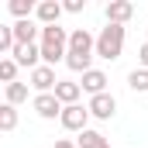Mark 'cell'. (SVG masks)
Segmentation results:
<instances>
[{"label":"cell","instance_id":"1","mask_svg":"<svg viewBox=\"0 0 148 148\" xmlns=\"http://www.w3.org/2000/svg\"><path fill=\"white\" fill-rule=\"evenodd\" d=\"M66 55H69V31L62 24L41 28V62L55 66V62H66Z\"/></svg>","mask_w":148,"mask_h":148},{"label":"cell","instance_id":"2","mask_svg":"<svg viewBox=\"0 0 148 148\" xmlns=\"http://www.w3.org/2000/svg\"><path fill=\"white\" fill-rule=\"evenodd\" d=\"M121 52H124V24L100 28V35H97V55L114 62V59H121Z\"/></svg>","mask_w":148,"mask_h":148},{"label":"cell","instance_id":"3","mask_svg":"<svg viewBox=\"0 0 148 148\" xmlns=\"http://www.w3.org/2000/svg\"><path fill=\"white\" fill-rule=\"evenodd\" d=\"M86 121H90V107H83V103L66 107L62 117H59V124H62L66 131H76V134H83V131H86Z\"/></svg>","mask_w":148,"mask_h":148},{"label":"cell","instance_id":"4","mask_svg":"<svg viewBox=\"0 0 148 148\" xmlns=\"http://www.w3.org/2000/svg\"><path fill=\"white\" fill-rule=\"evenodd\" d=\"M31 107H35V114L45 117V121H55V117H62V110H66L55 93H38L35 100H31Z\"/></svg>","mask_w":148,"mask_h":148},{"label":"cell","instance_id":"5","mask_svg":"<svg viewBox=\"0 0 148 148\" xmlns=\"http://www.w3.org/2000/svg\"><path fill=\"white\" fill-rule=\"evenodd\" d=\"M69 52L73 55H97V38L86 28H73L69 31Z\"/></svg>","mask_w":148,"mask_h":148},{"label":"cell","instance_id":"6","mask_svg":"<svg viewBox=\"0 0 148 148\" xmlns=\"http://www.w3.org/2000/svg\"><path fill=\"white\" fill-rule=\"evenodd\" d=\"M90 117H97V121H110L114 114H117V100H114L110 93H100V97H90Z\"/></svg>","mask_w":148,"mask_h":148},{"label":"cell","instance_id":"7","mask_svg":"<svg viewBox=\"0 0 148 148\" xmlns=\"http://www.w3.org/2000/svg\"><path fill=\"white\" fill-rule=\"evenodd\" d=\"M103 14H107V24H127L134 17V3L131 0H110L103 7Z\"/></svg>","mask_w":148,"mask_h":148},{"label":"cell","instance_id":"8","mask_svg":"<svg viewBox=\"0 0 148 148\" xmlns=\"http://www.w3.org/2000/svg\"><path fill=\"white\" fill-rule=\"evenodd\" d=\"M31 86H35L38 93H55V86H59V79H55V69L52 66H38V69H31Z\"/></svg>","mask_w":148,"mask_h":148},{"label":"cell","instance_id":"9","mask_svg":"<svg viewBox=\"0 0 148 148\" xmlns=\"http://www.w3.org/2000/svg\"><path fill=\"white\" fill-rule=\"evenodd\" d=\"M10 28H14L17 45H35L38 38H41V24H38V21H31V17H28V21H14Z\"/></svg>","mask_w":148,"mask_h":148},{"label":"cell","instance_id":"10","mask_svg":"<svg viewBox=\"0 0 148 148\" xmlns=\"http://www.w3.org/2000/svg\"><path fill=\"white\" fill-rule=\"evenodd\" d=\"M62 3L59 0H41L38 3V10H35V21L41 24V28H48V24H59V17H62Z\"/></svg>","mask_w":148,"mask_h":148},{"label":"cell","instance_id":"11","mask_svg":"<svg viewBox=\"0 0 148 148\" xmlns=\"http://www.w3.org/2000/svg\"><path fill=\"white\" fill-rule=\"evenodd\" d=\"M10 59L17 66H28V69H38L41 66V45H17L10 52Z\"/></svg>","mask_w":148,"mask_h":148},{"label":"cell","instance_id":"12","mask_svg":"<svg viewBox=\"0 0 148 148\" xmlns=\"http://www.w3.org/2000/svg\"><path fill=\"white\" fill-rule=\"evenodd\" d=\"M83 93H90V97H100V93H107V73L103 69H90V73H83Z\"/></svg>","mask_w":148,"mask_h":148},{"label":"cell","instance_id":"13","mask_svg":"<svg viewBox=\"0 0 148 148\" xmlns=\"http://www.w3.org/2000/svg\"><path fill=\"white\" fill-rule=\"evenodd\" d=\"M55 97H59V103H62V107H73V103H79V97H83V86L73 83V79H59Z\"/></svg>","mask_w":148,"mask_h":148},{"label":"cell","instance_id":"14","mask_svg":"<svg viewBox=\"0 0 148 148\" xmlns=\"http://www.w3.org/2000/svg\"><path fill=\"white\" fill-rule=\"evenodd\" d=\"M76 145H79V148H110V141H107L100 131H90V127H86V131L76 138Z\"/></svg>","mask_w":148,"mask_h":148},{"label":"cell","instance_id":"15","mask_svg":"<svg viewBox=\"0 0 148 148\" xmlns=\"http://www.w3.org/2000/svg\"><path fill=\"white\" fill-rule=\"evenodd\" d=\"M7 10H10L17 21H28V17L38 10V3H35V0H10V3H7Z\"/></svg>","mask_w":148,"mask_h":148},{"label":"cell","instance_id":"16","mask_svg":"<svg viewBox=\"0 0 148 148\" xmlns=\"http://www.w3.org/2000/svg\"><path fill=\"white\" fill-rule=\"evenodd\" d=\"M127 86H131L134 93H148V69H141V66L131 69V73H127Z\"/></svg>","mask_w":148,"mask_h":148},{"label":"cell","instance_id":"17","mask_svg":"<svg viewBox=\"0 0 148 148\" xmlns=\"http://www.w3.org/2000/svg\"><path fill=\"white\" fill-rule=\"evenodd\" d=\"M14 127H17V107L3 100V107H0V131H14Z\"/></svg>","mask_w":148,"mask_h":148},{"label":"cell","instance_id":"18","mask_svg":"<svg viewBox=\"0 0 148 148\" xmlns=\"http://www.w3.org/2000/svg\"><path fill=\"white\" fill-rule=\"evenodd\" d=\"M3 97H7V103L17 107V103L28 100V86H24V83H10V86H3Z\"/></svg>","mask_w":148,"mask_h":148},{"label":"cell","instance_id":"19","mask_svg":"<svg viewBox=\"0 0 148 148\" xmlns=\"http://www.w3.org/2000/svg\"><path fill=\"white\" fill-rule=\"evenodd\" d=\"M14 48H17V38H14V28L0 24V55H7V52H14Z\"/></svg>","mask_w":148,"mask_h":148},{"label":"cell","instance_id":"20","mask_svg":"<svg viewBox=\"0 0 148 148\" xmlns=\"http://www.w3.org/2000/svg\"><path fill=\"white\" fill-rule=\"evenodd\" d=\"M0 79H3V86L17 83V62L14 59H0Z\"/></svg>","mask_w":148,"mask_h":148},{"label":"cell","instance_id":"21","mask_svg":"<svg viewBox=\"0 0 148 148\" xmlns=\"http://www.w3.org/2000/svg\"><path fill=\"white\" fill-rule=\"evenodd\" d=\"M62 7H66V10H69V14H79V10H83V7H86V0H66V3H62Z\"/></svg>","mask_w":148,"mask_h":148},{"label":"cell","instance_id":"22","mask_svg":"<svg viewBox=\"0 0 148 148\" xmlns=\"http://www.w3.org/2000/svg\"><path fill=\"white\" fill-rule=\"evenodd\" d=\"M138 62H141V69H148V41L138 48Z\"/></svg>","mask_w":148,"mask_h":148},{"label":"cell","instance_id":"23","mask_svg":"<svg viewBox=\"0 0 148 148\" xmlns=\"http://www.w3.org/2000/svg\"><path fill=\"white\" fill-rule=\"evenodd\" d=\"M52 148H79V145H76V141H69V138H59Z\"/></svg>","mask_w":148,"mask_h":148}]
</instances>
